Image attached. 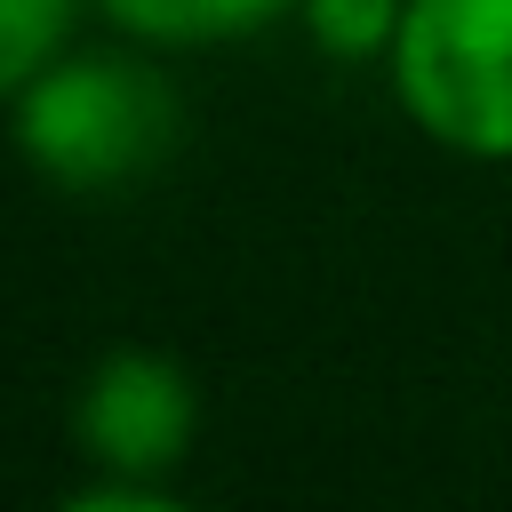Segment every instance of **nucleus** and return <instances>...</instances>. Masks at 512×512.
Instances as JSON below:
<instances>
[{"label":"nucleus","mask_w":512,"mask_h":512,"mask_svg":"<svg viewBox=\"0 0 512 512\" xmlns=\"http://www.w3.org/2000/svg\"><path fill=\"white\" fill-rule=\"evenodd\" d=\"M384 80L432 152L512 168V0H408Z\"/></svg>","instance_id":"2"},{"label":"nucleus","mask_w":512,"mask_h":512,"mask_svg":"<svg viewBox=\"0 0 512 512\" xmlns=\"http://www.w3.org/2000/svg\"><path fill=\"white\" fill-rule=\"evenodd\" d=\"M160 48L120 40V48H64L16 104H8V144L16 160L72 200H104L168 168L184 144V96L152 64Z\"/></svg>","instance_id":"1"},{"label":"nucleus","mask_w":512,"mask_h":512,"mask_svg":"<svg viewBox=\"0 0 512 512\" xmlns=\"http://www.w3.org/2000/svg\"><path fill=\"white\" fill-rule=\"evenodd\" d=\"M72 440L88 472L184 488L200 448V376L160 344H112L72 392Z\"/></svg>","instance_id":"3"},{"label":"nucleus","mask_w":512,"mask_h":512,"mask_svg":"<svg viewBox=\"0 0 512 512\" xmlns=\"http://www.w3.org/2000/svg\"><path fill=\"white\" fill-rule=\"evenodd\" d=\"M184 488H160V480H112V472H88L64 488L72 512H168Z\"/></svg>","instance_id":"7"},{"label":"nucleus","mask_w":512,"mask_h":512,"mask_svg":"<svg viewBox=\"0 0 512 512\" xmlns=\"http://www.w3.org/2000/svg\"><path fill=\"white\" fill-rule=\"evenodd\" d=\"M96 16L120 40H144L160 56H192V48H232V40L296 24V0H96Z\"/></svg>","instance_id":"4"},{"label":"nucleus","mask_w":512,"mask_h":512,"mask_svg":"<svg viewBox=\"0 0 512 512\" xmlns=\"http://www.w3.org/2000/svg\"><path fill=\"white\" fill-rule=\"evenodd\" d=\"M88 8L96 0H0V112L72 48Z\"/></svg>","instance_id":"5"},{"label":"nucleus","mask_w":512,"mask_h":512,"mask_svg":"<svg viewBox=\"0 0 512 512\" xmlns=\"http://www.w3.org/2000/svg\"><path fill=\"white\" fill-rule=\"evenodd\" d=\"M400 8H408V0H296V32H304L328 64L360 72V64H384V56H392Z\"/></svg>","instance_id":"6"}]
</instances>
